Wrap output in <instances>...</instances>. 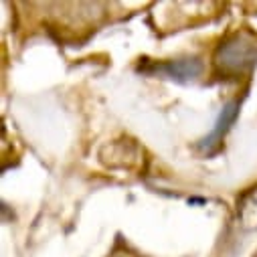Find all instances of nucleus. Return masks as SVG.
<instances>
[{"label":"nucleus","mask_w":257,"mask_h":257,"mask_svg":"<svg viewBox=\"0 0 257 257\" xmlns=\"http://www.w3.org/2000/svg\"><path fill=\"white\" fill-rule=\"evenodd\" d=\"M217 65L225 71H247L257 65V39L241 33L235 35L231 41L219 47L217 51Z\"/></svg>","instance_id":"obj_1"},{"label":"nucleus","mask_w":257,"mask_h":257,"mask_svg":"<svg viewBox=\"0 0 257 257\" xmlns=\"http://www.w3.org/2000/svg\"><path fill=\"white\" fill-rule=\"evenodd\" d=\"M237 107H239L237 101H231V103H227V105L223 107V111H221V115H219V119H217V123H215V127H213V132L203 140V146H205V148L215 146V144L223 138V134L229 130V125L233 123V119H235V115H237Z\"/></svg>","instance_id":"obj_3"},{"label":"nucleus","mask_w":257,"mask_h":257,"mask_svg":"<svg viewBox=\"0 0 257 257\" xmlns=\"http://www.w3.org/2000/svg\"><path fill=\"white\" fill-rule=\"evenodd\" d=\"M201 61L197 59H178V61H166L162 65H156L154 73L164 75L168 79H176V81H188L201 75Z\"/></svg>","instance_id":"obj_2"}]
</instances>
